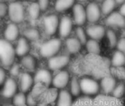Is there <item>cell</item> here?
I'll list each match as a JSON object with an SVG mask.
<instances>
[{"label":"cell","mask_w":125,"mask_h":106,"mask_svg":"<svg viewBox=\"0 0 125 106\" xmlns=\"http://www.w3.org/2000/svg\"><path fill=\"white\" fill-rule=\"evenodd\" d=\"M16 52L15 47L11 42L4 38L0 40V60L1 63L4 67H10L14 64Z\"/></svg>","instance_id":"6da1fadb"},{"label":"cell","mask_w":125,"mask_h":106,"mask_svg":"<svg viewBox=\"0 0 125 106\" xmlns=\"http://www.w3.org/2000/svg\"><path fill=\"white\" fill-rule=\"evenodd\" d=\"M62 48V41L59 38H51L43 43L40 47V54L44 58H51L56 56Z\"/></svg>","instance_id":"7a4b0ae2"},{"label":"cell","mask_w":125,"mask_h":106,"mask_svg":"<svg viewBox=\"0 0 125 106\" xmlns=\"http://www.w3.org/2000/svg\"><path fill=\"white\" fill-rule=\"evenodd\" d=\"M82 94L84 96L92 97L97 95L100 89V84L94 78L89 77H85L80 80Z\"/></svg>","instance_id":"3957f363"},{"label":"cell","mask_w":125,"mask_h":106,"mask_svg":"<svg viewBox=\"0 0 125 106\" xmlns=\"http://www.w3.org/2000/svg\"><path fill=\"white\" fill-rule=\"evenodd\" d=\"M8 16L11 22L15 24L21 23L25 18V10L23 4L18 1L10 3Z\"/></svg>","instance_id":"277c9868"},{"label":"cell","mask_w":125,"mask_h":106,"mask_svg":"<svg viewBox=\"0 0 125 106\" xmlns=\"http://www.w3.org/2000/svg\"><path fill=\"white\" fill-rule=\"evenodd\" d=\"M60 20L57 15L51 14L46 15L43 19L44 30L47 35L51 36L56 34L59 30Z\"/></svg>","instance_id":"5b68a950"},{"label":"cell","mask_w":125,"mask_h":106,"mask_svg":"<svg viewBox=\"0 0 125 106\" xmlns=\"http://www.w3.org/2000/svg\"><path fill=\"white\" fill-rule=\"evenodd\" d=\"M70 61V57L67 55H56L48 59V66L51 71H62L69 64Z\"/></svg>","instance_id":"8992f818"},{"label":"cell","mask_w":125,"mask_h":106,"mask_svg":"<svg viewBox=\"0 0 125 106\" xmlns=\"http://www.w3.org/2000/svg\"><path fill=\"white\" fill-rule=\"evenodd\" d=\"M1 86V95L4 98H13L14 96L18 93V86L13 77H8Z\"/></svg>","instance_id":"52a82bcc"},{"label":"cell","mask_w":125,"mask_h":106,"mask_svg":"<svg viewBox=\"0 0 125 106\" xmlns=\"http://www.w3.org/2000/svg\"><path fill=\"white\" fill-rule=\"evenodd\" d=\"M70 80L71 79L69 72L65 70H62L59 71V72L53 77L52 85L56 89L63 90L68 85Z\"/></svg>","instance_id":"ba28073f"},{"label":"cell","mask_w":125,"mask_h":106,"mask_svg":"<svg viewBox=\"0 0 125 106\" xmlns=\"http://www.w3.org/2000/svg\"><path fill=\"white\" fill-rule=\"evenodd\" d=\"M86 15H87V21L90 23L94 24L97 22L102 15L101 8L96 2H90L86 8Z\"/></svg>","instance_id":"9c48e42d"},{"label":"cell","mask_w":125,"mask_h":106,"mask_svg":"<svg viewBox=\"0 0 125 106\" xmlns=\"http://www.w3.org/2000/svg\"><path fill=\"white\" fill-rule=\"evenodd\" d=\"M106 31L107 30H105L103 25L96 24L89 25L86 29L87 35L91 39H94L97 41L102 39L106 35Z\"/></svg>","instance_id":"30bf717a"},{"label":"cell","mask_w":125,"mask_h":106,"mask_svg":"<svg viewBox=\"0 0 125 106\" xmlns=\"http://www.w3.org/2000/svg\"><path fill=\"white\" fill-rule=\"evenodd\" d=\"M105 24L111 27H125V17L119 11H114L105 19Z\"/></svg>","instance_id":"8fae6325"},{"label":"cell","mask_w":125,"mask_h":106,"mask_svg":"<svg viewBox=\"0 0 125 106\" xmlns=\"http://www.w3.org/2000/svg\"><path fill=\"white\" fill-rule=\"evenodd\" d=\"M73 13L74 21L78 27L84 25L87 21L86 10L81 4H76L73 7Z\"/></svg>","instance_id":"7c38bea8"},{"label":"cell","mask_w":125,"mask_h":106,"mask_svg":"<svg viewBox=\"0 0 125 106\" xmlns=\"http://www.w3.org/2000/svg\"><path fill=\"white\" fill-rule=\"evenodd\" d=\"M34 80L36 84L40 83L48 86L52 84L53 76L51 71H49L48 69H41L35 73V75L34 76Z\"/></svg>","instance_id":"4fadbf2b"},{"label":"cell","mask_w":125,"mask_h":106,"mask_svg":"<svg viewBox=\"0 0 125 106\" xmlns=\"http://www.w3.org/2000/svg\"><path fill=\"white\" fill-rule=\"evenodd\" d=\"M100 84V89L103 91V94L105 95H110L112 94L114 89L117 85V82L114 77L105 76L103 78H102Z\"/></svg>","instance_id":"5bb4252c"},{"label":"cell","mask_w":125,"mask_h":106,"mask_svg":"<svg viewBox=\"0 0 125 106\" xmlns=\"http://www.w3.org/2000/svg\"><path fill=\"white\" fill-rule=\"evenodd\" d=\"M94 100L95 106H124L119 99L105 94L98 96Z\"/></svg>","instance_id":"9a60e30c"},{"label":"cell","mask_w":125,"mask_h":106,"mask_svg":"<svg viewBox=\"0 0 125 106\" xmlns=\"http://www.w3.org/2000/svg\"><path fill=\"white\" fill-rule=\"evenodd\" d=\"M73 30V21L68 16H63L60 19L59 27V33L60 37L66 38H67Z\"/></svg>","instance_id":"2e32d148"},{"label":"cell","mask_w":125,"mask_h":106,"mask_svg":"<svg viewBox=\"0 0 125 106\" xmlns=\"http://www.w3.org/2000/svg\"><path fill=\"white\" fill-rule=\"evenodd\" d=\"M34 83V77H32L29 72H23L20 75L19 80V89L21 92L26 93L29 91Z\"/></svg>","instance_id":"e0dca14e"},{"label":"cell","mask_w":125,"mask_h":106,"mask_svg":"<svg viewBox=\"0 0 125 106\" xmlns=\"http://www.w3.org/2000/svg\"><path fill=\"white\" fill-rule=\"evenodd\" d=\"M20 31L17 24L10 23L7 25L4 31V38L10 42L16 41L19 37Z\"/></svg>","instance_id":"ac0fdd59"},{"label":"cell","mask_w":125,"mask_h":106,"mask_svg":"<svg viewBox=\"0 0 125 106\" xmlns=\"http://www.w3.org/2000/svg\"><path fill=\"white\" fill-rule=\"evenodd\" d=\"M31 49V46L29 41L24 37H21L18 40L17 44L15 46L16 55L18 57H24L28 55Z\"/></svg>","instance_id":"d6986e66"},{"label":"cell","mask_w":125,"mask_h":106,"mask_svg":"<svg viewBox=\"0 0 125 106\" xmlns=\"http://www.w3.org/2000/svg\"><path fill=\"white\" fill-rule=\"evenodd\" d=\"M73 95L67 90H61L56 99V106H73Z\"/></svg>","instance_id":"ffe728a7"},{"label":"cell","mask_w":125,"mask_h":106,"mask_svg":"<svg viewBox=\"0 0 125 106\" xmlns=\"http://www.w3.org/2000/svg\"><path fill=\"white\" fill-rule=\"evenodd\" d=\"M82 44L81 41L75 37L73 38H68L65 41V46L69 53L70 54H76L78 53L81 47Z\"/></svg>","instance_id":"44dd1931"},{"label":"cell","mask_w":125,"mask_h":106,"mask_svg":"<svg viewBox=\"0 0 125 106\" xmlns=\"http://www.w3.org/2000/svg\"><path fill=\"white\" fill-rule=\"evenodd\" d=\"M21 64L28 71L32 72L36 69L37 61L35 58L31 55H27L23 57L21 60Z\"/></svg>","instance_id":"7402d4cb"},{"label":"cell","mask_w":125,"mask_h":106,"mask_svg":"<svg viewBox=\"0 0 125 106\" xmlns=\"http://www.w3.org/2000/svg\"><path fill=\"white\" fill-rule=\"evenodd\" d=\"M75 0H56L54 4L55 10L57 12L63 13L71 7H73Z\"/></svg>","instance_id":"603a6c76"},{"label":"cell","mask_w":125,"mask_h":106,"mask_svg":"<svg viewBox=\"0 0 125 106\" xmlns=\"http://www.w3.org/2000/svg\"><path fill=\"white\" fill-rule=\"evenodd\" d=\"M111 63L116 69L123 67L125 65V55L119 50H116L112 56Z\"/></svg>","instance_id":"cb8c5ba5"},{"label":"cell","mask_w":125,"mask_h":106,"mask_svg":"<svg viewBox=\"0 0 125 106\" xmlns=\"http://www.w3.org/2000/svg\"><path fill=\"white\" fill-rule=\"evenodd\" d=\"M85 45H86V50L89 54L94 55V56L99 55L100 54L101 48H100V45L98 41L94 40V39H89L88 40V41L86 42Z\"/></svg>","instance_id":"d4e9b609"},{"label":"cell","mask_w":125,"mask_h":106,"mask_svg":"<svg viewBox=\"0 0 125 106\" xmlns=\"http://www.w3.org/2000/svg\"><path fill=\"white\" fill-rule=\"evenodd\" d=\"M116 5L117 3L116 0H104L100 7L102 13L105 15H109L114 12Z\"/></svg>","instance_id":"484cf974"},{"label":"cell","mask_w":125,"mask_h":106,"mask_svg":"<svg viewBox=\"0 0 125 106\" xmlns=\"http://www.w3.org/2000/svg\"><path fill=\"white\" fill-rule=\"evenodd\" d=\"M23 35L29 41H36L40 37L39 30L34 27H29L25 29L23 32Z\"/></svg>","instance_id":"4316f807"},{"label":"cell","mask_w":125,"mask_h":106,"mask_svg":"<svg viewBox=\"0 0 125 106\" xmlns=\"http://www.w3.org/2000/svg\"><path fill=\"white\" fill-rule=\"evenodd\" d=\"M70 92L73 97H79L82 93L80 80H78L76 77H73L70 80Z\"/></svg>","instance_id":"83f0119b"},{"label":"cell","mask_w":125,"mask_h":106,"mask_svg":"<svg viewBox=\"0 0 125 106\" xmlns=\"http://www.w3.org/2000/svg\"><path fill=\"white\" fill-rule=\"evenodd\" d=\"M27 12H28L29 16L30 17V18H31L33 20H36L40 17V13L42 12V10H41L40 7L37 2H32L29 6Z\"/></svg>","instance_id":"f1b7e54d"},{"label":"cell","mask_w":125,"mask_h":106,"mask_svg":"<svg viewBox=\"0 0 125 106\" xmlns=\"http://www.w3.org/2000/svg\"><path fill=\"white\" fill-rule=\"evenodd\" d=\"M106 36L108 41L109 46L112 49L116 47L118 44V38L116 35V33L111 29H108L106 31Z\"/></svg>","instance_id":"f546056e"},{"label":"cell","mask_w":125,"mask_h":106,"mask_svg":"<svg viewBox=\"0 0 125 106\" xmlns=\"http://www.w3.org/2000/svg\"><path fill=\"white\" fill-rule=\"evenodd\" d=\"M73 106H95V105L94 100H93L90 97L83 96L73 102Z\"/></svg>","instance_id":"4dcf8cb0"},{"label":"cell","mask_w":125,"mask_h":106,"mask_svg":"<svg viewBox=\"0 0 125 106\" xmlns=\"http://www.w3.org/2000/svg\"><path fill=\"white\" fill-rule=\"evenodd\" d=\"M26 99H27V96L25 95V93H23L21 91L18 92L12 98L13 105L15 106H26Z\"/></svg>","instance_id":"1f68e13d"},{"label":"cell","mask_w":125,"mask_h":106,"mask_svg":"<svg viewBox=\"0 0 125 106\" xmlns=\"http://www.w3.org/2000/svg\"><path fill=\"white\" fill-rule=\"evenodd\" d=\"M125 95V84L123 82H120L117 83L116 88L114 89L113 93H112V97L120 100Z\"/></svg>","instance_id":"d6a6232c"},{"label":"cell","mask_w":125,"mask_h":106,"mask_svg":"<svg viewBox=\"0 0 125 106\" xmlns=\"http://www.w3.org/2000/svg\"><path fill=\"white\" fill-rule=\"evenodd\" d=\"M75 35H76V38L81 41V43L83 45L86 44V42L88 41L87 33L86 32V30L82 27H78L75 29Z\"/></svg>","instance_id":"836d02e7"},{"label":"cell","mask_w":125,"mask_h":106,"mask_svg":"<svg viewBox=\"0 0 125 106\" xmlns=\"http://www.w3.org/2000/svg\"><path fill=\"white\" fill-rule=\"evenodd\" d=\"M10 74L12 76V77H13V78L16 77H18L20 75V67H19L18 64L14 63L13 65H12L10 66Z\"/></svg>","instance_id":"e575fe53"},{"label":"cell","mask_w":125,"mask_h":106,"mask_svg":"<svg viewBox=\"0 0 125 106\" xmlns=\"http://www.w3.org/2000/svg\"><path fill=\"white\" fill-rule=\"evenodd\" d=\"M9 5H7L5 2L1 1L0 3V17L3 18L7 14H8Z\"/></svg>","instance_id":"d590c367"},{"label":"cell","mask_w":125,"mask_h":106,"mask_svg":"<svg viewBox=\"0 0 125 106\" xmlns=\"http://www.w3.org/2000/svg\"><path fill=\"white\" fill-rule=\"evenodd\" d=\"M37 3L39 4L42 12H45L49 7L50 0H37Z\"/></svg>","instance_id":"8d00e7d4"},{"label":"cell","mask_w":125,"mask_h":106,"mask_svg":"<svg viewBox=\"0 0 125 106\" xmlns=\"http://www.w3.org/2000/svg\"><path fill=\"white\" fill-rule=\"evenodd\" d=\"M37 103V101L36 100V99L33 97L31 94H29L27 96L26 99V106H36Z\"/></svg>","instance_id":"74e56055"},{"label":"cell","mask_w":125,"mask_h":106,"mask_svg":"<svg viewBox=\"0 0 125 106\" xmlns=\"http://www.w3.org/2000/svg\"><path fill=\"white\" fill-rule=\"evenodd\" d=\"M116 48L117 50H119L125 55V38H122L119 40Z\"/></svg>","instance_id":"f35d334b"},{"label":"cell","mask_w":125,"mask_h":106,"mask_svg":"<svg viewBox=\"0 0 125 106\" xmlns=\"http://www.w3.org/2000/svg\"><path fill=\"white\" fill-rule=\"evenodd\" d=\"M8 77H7V73L5 72V70L3 68L0 69V84L1 86H2L4 82L7 80Z\"/></svg>","instance_id":"ab89813d"},{"label":"cell","mask_w":125,"mask_h":106,"mask_svg":"<svg viewBox=\"0 0 125 106\" xmlns=\"http://www.w3.org/2000/svg\"><path fill=\"white\" fill-rule=\"evenodd\" d=\"M119 12H120V13H121L125 17V4H123L122 5V7H120Z\"/></svg>","instance_id":"60d3db41"},{"label":"cell","mask_w":125,"mask_h":106,"mask_svg":"<svg viewBox=\"0 0 125 106\" xmlns=\"http://www.w3.org/2000/svg\"><path fill=\"white\" fill-rule=\"evenodd\" d=\"M116 1L117 4H122V5L125 3V0H116Z\"/></svg>","instance_id":"b9f144b4"},{"label":"cell","mask_w":125,"mask_h":106,"mask_svg":"<svg viewBox=\"0 0 125 106\" xmlns=\"http://www.w3.org/2000/svg\"><path fill=\"white\" fill-rule=\"evenodd\" d=\"M7 1H9L10 3H12V2H15L17 1V0H7Z\"/></svg>","instance_id":"7bdbcfd3"},{"label":"cell","mask_w":125,"mask_h":106,"mask_svg":"<svg viewBox=\"0 0 125 106\" xmlns=\"http://www.w3.org/2000/svg\"><path fill=\"white\" fill-rule=\"evenodd\" d=\"M3 106H15L13 104H7V105H4Z\"/></svg>","instance_id":"ee69618b"},{"label":"cell","mask_w":125,"mask_h":106,"mask_svg":"<svg viewBox=\"0 0 125 106\" xmlns=\"http://www.w3.org/2000/svg\"><path fill=\"white\" fill-rule=\"evenodd\" d=\"M94 1H97V2H103L104 0H94Z\"/></svg>","instance_id":"f6af8a7d"},{"label":"cell","mask_w":125,"mask_h":106,"mask_svg":"<svg viewBox=\"0 0 125 106\" xmlns=\"http://www.w3.org/2000/svg\"><path fill=\"white\" fill-rule=\"evenodd\" d=\"M78 1H82V2H84V1H88V0H78Z\"/></svg>","instance_id":"bcb514c9"},{"label":"cell","mask_w":125,"mask_h":106,"mask_svg":"<svg viewBox=\"0 0 125 106\" xmlns=\"http://www.w3.org/2000/svg\"><path fill=\"white\" fill-rule=\"evenodd\" d=\"M28 1H32V2H34V1H36V0H28Z\"/></svg>","instance_id":"7dc6e473"},{"label":"cell","mask_w":125,"mask_h":106,"mask_svg":"<svg viewBox=\"0 0 125 106\" xmlns=\"http://www.w3.org/2000/svg\"></svg>","instance_id":"c3c4849f"}]
</instances>
